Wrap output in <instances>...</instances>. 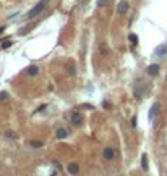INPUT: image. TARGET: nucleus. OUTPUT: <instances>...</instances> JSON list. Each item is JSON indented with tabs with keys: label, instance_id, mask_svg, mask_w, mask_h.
<instances>
[{
	"label": "nucleus",
	"instance_id": "obj_10",
	"mask_svg": "<svg viewBox=\"0 0 167 176\" xmlns=\"http://www.w3.org/2000/svg\"><path fill=\"white\" fill-rule=\"evenodd\" d=\"M130 42H132L133 45H138V37H136V34H130Z\"/></svg>",
	"mask_w": 167,
	"mask_h": 176
},
{
	"label": "nucleus",
	"instance_id": "obj_5",
	"mask_svg": "<svg viewBox=\"0 0 167 176\" xmlns=\"http://www.w3.org/2000/svg\"><path fill=\"white\" fill-rule=\"evenodd\" d=\"M67 168H68V173H70V175H76V173L80 171V166L76 165V163H68Z\"/></svg>",
	"mask_w": 167,
	"mask_h": 176
},
{
	"label": "nucleus",
	"instance_id": "obj_17",
	"mask_svg": "<svg viewBox=\"0 0 167 176\" xmlns=\"http://www.w3.org/2000/svg\"><path fill=\"white\" fill-rule=\"evenodd\" d=\"M3 31H5V29H3V28H0V34H2V32H3Z\"/></svg>",
	"mask_w": 167,
	"mask_h": 176
},
{
	"label": "nucleus",
	"instance_id": "obj_6",
	"mask_svg": "<svg viewBox=\"0 0 167 176\" xmlns=\"http://www.w3.org/2000/svg\"><path fill=\"white\" fill-rule=\"evenodd\" d=\"M26 73H28V74H29V76H36V74H37V73H39V68H37V66H36V65H33V66H28V68H26Z\"/></svg>",
	"mask_w": 167,
	"mask_h": 176
},
{
	"label": "nucleus",
	"instance_id": "obj_12",
	"mask_svg": "<svg viewBox=\"0 0 167 176\" xmlns=\"http://www.w3.org/2000/svg\"><path fill=\"white\" fill-rule=\"evenodd\" d=\"M157 108H159V105H157V103H154V105H152V110H151V113H149V116H151V120H152V118H154V115H156Z\"/></svg>",
	"mask_w": 167,
	"mask_h": 176
},
{
	"label": "nucleus",
	"instance_id": "obj_9",
	"mask_svg": "<svg viewBox=\"0 0 167 176\" xmlns=\"http://www.w3.org/2000/svg\"><path fill=\"white\" fill-rule=\"evenodd\" d=\"M166 52H167V45H161V47H157L156 49V55L162 57V55H166Z\"/></svg>",
	"mask_w": 167,
	"mask_h": 176
},
{
	"label": "nucleus",
	"instance_id": "obj_1",
	"mask_svg": "<svg viewBox=\"0 0 167 176\" xmlns=\"http://www.w3.org/2000/svg\"><path fill=\"white\" fill-rule=\"evenodd\" d=\"M47 2H49V0H41L39 3H37V5H36L34 8H33V10L29 11V13H28V20H33V18H36V16L39 15L41 11H42L44 8H46Z\"/></svg>",
	"mask_w": 167,
	"mask_h": 176
},
{
	"label": "nucleus",
	"instance_id": "obj_15",
	"mask_svg": "<svg viewBox=\"0 0 167 176\" xmlns=\"http://www.w3.org/2000/svg\"><path fill=\"white\" fill-rule=\"evenodd\" d=\"M0 99H3V100H5V99H7V92H2V94H0Z\"/></svg>",
	"mask_w": 167,
	"mask_h": 176
},
{
	"label": "nucleus",
	"instance_id": "obj_16",
	"mask_svg": "<svg viewBox=\"0 0 167 176\" xmlns=\"http://www.w3.org/2000/svg\"><path fill=\"white\" fill-rule=\"evenodd\" d=\"M7 136H8V137H15V139H16V134H13V132H7Z\"/></svg>",
	"mask_w": 167,
	"mask_h": 176
},
{
	"label": "nucleus",
	"instance_id": "obj_11",
	"mask_svg": "<svg viewBox=\"0 0 167 176\" xmlns=\"http://www.w3.org/2000/svg\"><path fill=\"white\" fill-rule=\"evenodd\" d=\"M29 146H33L34 149H39V147H42V142H39V141H29Z\"/></svg>",
	"mask_w": 167,
	"mask_h": 176
},
{
	"label": "nucleus",
	"instance_id": "obj_3",
	"mask_svg": "<svg viewBox=\"0 0 167 176\" xmlns=\"http://www.w3.org/2000/svg\"><path fill=\"white\" fill-rule=\"evenodd\" d=\"M114 155H115V152H114L112 147H106V149H104V157H106V160H112Z\"/></svg>",
	"mask_w": 167,
	"mask_h": 176
},
{
	"label": "nucleus",
	"instance_id": "obj_14",
	"mask_svg": "<svg viewBox=\"0 0 167 176\" xmlns=\"http://www.w3.org/2000/svg\"><path fill=\"white\" fill-rule=\"evenodd\" d=\"M10 45H11V42H10V40H7V42H3V44H2V49H8Z\"/></svg>",
	"mask_w": 167,
	"mask_h": 176
},
{
	"label": "nucleus",
	"instance_id": "obj_4",
	"mask_svg": "<svg viewBox=\"0 0 167 176\" xmlns=\"http://www.w3.org/2000/svg\"><path fill=\"white\" fill-rule=\"evenodd\" d=\"M68 136V131L65 129V128H59V129L55 131V137H59V139H63V137Z\"/></svg>",
	"mask_w": 167,
	"mask_h": 176
},
{
	"label": "nucleus",
	"instance_id": "obj_2",
	"mask_svg": "<svg viewBox=\"0 0 167 176\" xmlns=\"http://www.w3.org/2000/svg\"><path fill=\"white\" fill-rule=\"evenodd\" d=\"M127 10H128V3L127 2H120L118 7H117V13H118V15H125Z\"/></svg>",
	"mask_w": 167,
	"mask_h": 176
},
{
	"label": "nucleus",
	"instance_id": "obj_13",
	"mask_svg": "<svg viewBox=\"0 0 167 176\" xmlns=\"http://www.w3.org/2000/svg\"><path fill=\"white\" fill-rule=\"evenodd\" d=\"M141 166L144 168V170H148V158H146V155H143V158H141Z\"/></svg>",
	"mask_w": 167,
	"mask_h": 176
},
{
	"label": "nucleus",
	"instance_id": "obj_8",
	"mask_svg": "<svg viewBox=\"0 0 167 176\" xmlns=\"http://www.w3.org/2000/svg\"><path fill=\"white\" fill-rule=\"evenodd\" d=\"M157 73H159V66L157 65H151L149 68H148V74L149 76H156Z\"/></svg>",
	"mask_w": 167,
	"mask_h": 176
},
{
	"label": "nucleus",
	"instance_id": "obj_7",
	"mask_svg": "<svg viewBox=\"0 0 167 176\" xmlns=\"http://www.w3.org/2000/svg\"><path fill=\"white\" fill-rule=\"evenodd\" d=\"M81 121H83V116H81L80 113H73V115H71V123H73V125H80Z\"/></svg>",
	"mask_w": 167,
	"mask_h": 176
}]
</instances>
